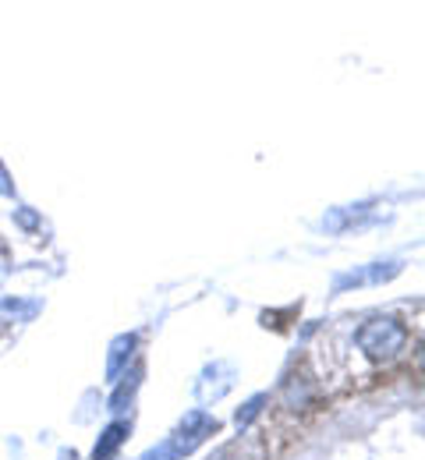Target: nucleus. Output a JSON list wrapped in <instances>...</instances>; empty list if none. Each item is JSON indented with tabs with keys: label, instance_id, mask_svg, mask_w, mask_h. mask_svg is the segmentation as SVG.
I'll use <instances>...</instances> for the list:
<instances>
[{
	"label": "nucleus",
	"instance_id": "obj_1",
	"mask_svg": "<svg viewBox=\"0 0 425 460\" xmlns=\"http://www.w3.org/2000/svg\"><path fill=\"white\" fill-rule=\"evenodd\" d=\"M359 347L372 361H394L404 347H408V326L390 319V315H379V319H368L362 330H359Z\"/></svg>",
	"mask_w": 425,
	"mask_h": 460
},
{
	"label": "nucleus",
	"instance_id": "obj_2",
	"mask_svg": "<svg viewBox=\"0 0 425 460\" xmlns=\"http://www.w3.org/2000/svg\"><path fill=\"white\" fill-rule=\"evenodd\" d=\"M124 432H128V425H111L107 432H103V439L96 443V450H93V460H111L114 454H118V447L124 443Z\"/></svg>",
	"mask_w": 425,
	"mask_h": 460
},
{
	"label": "nucleus",
	"instance_id": "obj_3",
	"mask_svg": "<svg viewBox=\"0 0 425 460\" xmlns=\"http://www.w3.org/2000/svg\"><path fill=\"white\" fill-rule=\"evenodd\" d=\"M131 347H135V337H118L114 341V354H111V361H107V376H118L121 372V361L124 358H131Z\"/></svg>",
	"mask_w": 425,
	"mask_h": 460
}]
</instances>
